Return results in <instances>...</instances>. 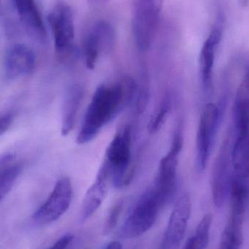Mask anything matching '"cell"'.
<instances>
[{"mask_svg": "<svg viewBox=\"0 0 249 249\" xmlns=\"http://www.w3.org/2000/svg\"><path fill=\"white\" fill-rule=\"evenodd\" d=\"M165 0H133L132 29L140 51L150 48L155 38Z\"/></svg>", "mask_w": 249, "mask_h": 249, "instance_id": "obj_4", "label": "cell"}, {"mask_svg": "<svg viewBox=\"0 0 249 249\" xmlns=\"http://www.w3.org/2000/svg\"><path fill=\"white\" fill-rule=\"evenodd\" d=\"M36 66L33 51L23 44H16L10 48L5 56V74L10 80L29 75Z\"/></svg>", "mask_w": 249, "mask_h": 249, "instance_id": "obj_14", "label": "cell"}, {"mask_svg": "<svg viewBox=\"0 0 249 249\" xmlns=\"http://www.w3.org/2000/svg\"><path fill=\"white\" fill-rule=\"evenodd\" d=\"M248 189H249V162H248Z\"/></svg>", "mask_w": 249, "mask_h": 249, "instance_id": "obj_27", "label": "cell"}, {"mask_svg": "<svg viewBox=\"0 0 249 249\" xmlns=\"http://www.w3.org/2000/svg\"><path fill=\"white\" fill-rule=\"evenodd\" d=\"M182 146V133L181 128L178 127L174 135L171 149L161 160L153 187L164 206L170 201L175 193L178 156Z\"/></svg>", "mask_w": 249, "mask_h": 249, "instance_id": "obj_7", "label": "cell"}, {"mask_svg": "<svg viewBox=\"0 0 249 249\" xmlns=\"http://www.w3.org/2000/svg\"><path fill=\"white\" fill-rule=\"evenodd\" d=\"M232 145L233 133L231 128L221 144L212 168V197L214 206L217 208L225 205L231 192L233 173Z\"/></svg>", "mask_w": 249, "mask_h": 249, "instance_id": "obj_5", "label": "cell"}, {"mask_svg": "<svg viewBox=\"0 0 249 249\" xmlns=\"http://www.w3.org/2000/svg\"><path fill=\"white\" fill-rule=\"evenodd\" d=\"M225 18L223 14L218 15L214 24L206 38L200 51L199 69L202 86L206 93H210L213 89V71L215 57L218 47L222 41L224 33Z\"/></svg>", "mask_w": 249, "mask_h": 249, "instance_id": "obj_9", "label": "cell"}, {"mask_svg": "<svg viewBox=\"0 0 249 249\" xmlns=\"http://www.w3.org/2000/svg\"><path fill=\"white\" fill-rule=\"evenodd\" d=\"M21 172L22 165L19 163L7 162L0 167V202L10 193Z\"/></svg>", "mask_w": 249, "mask_h": 249, "instance_id": "obj_18", "label": "cell"}, {"mask_svg": "<svg viewBox=\"0 0 249 249\" xmlns=\"http://www.w3.org/2000/svg\"><path fill=\"white\" fill-rule=\"evenodd\" d=\"M184 249H199L197 248V245H196L193 236L190 237V238L187 240L185 245H184Z\"/></svg>", "mask_w": 249, "mask_h": 249, "instance_id": "obj_24", "label": "cell"}, {"mask_svg": "<svg viewBox=\"0 0 249 249\" xmlns=\"http://www.w3.org/2000/svg\"><path fill=\"white\" fill-rule=\"evenodd\" d=\"M72 198V186L67 177L60 178L45 203L34 213L35 223L47 225L59 219L68 210Z\"/></svg>", "mask_w": 249, "mask_h": 249, "instance_id": "obj_8", "label": "cell"}, {"mask_svg": "<svg viewBox=\"0 0 249 249\" xmlns=\"http://www.w3.org/2000/svg\"><path fill=\"white\" fill-rule=\"evenodd\" d=\"M115 34L110 23L105 20L96 22L83 41V55L86 65L93 70L102 53L110 51L115 43Z\"/></svg>", "mask_w": 249, "mask_h": 249, "instance_id": "obj_10", "label": "cell"}, {"mask_svg": "<svg viewBox=\"0 0 249 249\" xmlns=\"http://www.w3.org/2000/svg\"><path fill=\"white\" fill-rule=\"evenodd\" d=\"M163 206L153 187L146 190L124 220L120 229L119 236L131 239L147 232L153 226Z\"/></svg>", "mask_w": 249, "mask_h": 249, "instance_id": "obj_3", "label": "cell"}, {"mask_svg": "<svg viewBox=\"0 0 249 249\" xmlns=\"http://www.w3.org/2000/svg\"><path fill=\"white\" fill-rule=\"evenodd\" d=\"M105 249H123V246L118 241H112V242L108 244L107 247Z\"/></svg>", "mask_w": 249, "mask_h": 249, "instance_id": "obj_25", "label": "cell"}, {"mask_svg": "<svg viewBox=\"0 0 249 249\" xmlns=\"http://www.w3.org/2000/svg\"><path fill=\"white\" fill-rule=\"evenodd\" d=\"M124 200L123 199L118 200L112 206V209L109 211L104 226L103 232L105 235H109L117 228L121 219V214L124 212Z\"/></svg>", "mask_w": 249, "mask_h": 249, "instance_id": "obj_21", "label": "cell"}, {"mask_svg": "<svg viewBox=\"0 0 249 249\" xmlns=\"http://www.w3.org/2000/svg\"><path fill=\"white\" fill-rule=\"evenodd\" d=\"M171 107V100L169 98H165L154 114L148 125V129L151 133H157L163 126L169 115Z\"/></svg>", "mask_w": 249, "mask_h": 249, "instance_id": "obj_20", "label": "cell"}, {"mask_svg": "<svg viewBox=\"0 0 249 249\" xmlns=\"http://www.w3.org/2000/svg\"><path fill=\"white\" fill-rule=\"evenodd\" d=\"M109 179V172L106 167L102 165L94 183L88 190L82 203L80 210L82 221L86 220L93 216L103 203L107 196L108 181Z\"/></svg>", "mask_w": 249, "mask_h": 249, "instance_id": "obj_15", "label": "cell"}, {"mask_svg": "<svg viewBox=\"0 0 249 249\" xmlns=\"http://www.w3.org/2000/svg\"><path fill=\"white\" fill-rule=\"evenodd\" d=\"M232 129L234 146H246L249 142V61L235 95Z\"/></svg>", "mask_w": 249, "mask_h": 249, "instance_id": "obj_11", "label": "cell"}, {"mask_svg": "<svg viewBox=\"0 0 249 249\" xmlns=\"http://www.w3.org/2000/svg\"><path fill=\"white\" fill-rule=\"evenodd\" d=\"M244 216L231 213L229 220L221 237L219 249H240L244 241L243 224Z\"/></svg>", "mask_w": 249, "mask_h": 249, "instance_id": "obj_17", "label": "cell"}, {"mask_svg": "<svg viewBox=\"0 0 249 249\" xmlns=\"http://www.w3.org/2000/svg\"><path fill=\"white\" fill-rule=\"evenodd\" d=\"M91 3H95V4H102V3L107 2L109 0H89Z\"/></svg>", "mask_w": 249, "mask_h": 249, "instance_id": "obj_26", "label": "cell"}, {"mask_svg": "<svg viewBox=\"0 0 249 249\" xmlns=\"http://www.w3.org/2000/svg\"><path fill=\"white\" fill-rule=\"evenodd\" d=\"M224 102L219 105L209 103L200 115L196 137V168L203 172L210 158L211 152L224 114Z\"/></svg>", "mask_w": 249, "mask_h": 249, "instance_id": "obj_6", "label": "cell"}, {"mask_svg": "<svg viewBox=\"0 0 249 249\" xmlns=\"http://www.w3.org/2000/svg\"><path fill=\"white\" fill-rule=\"evenodd\" d=\"M83 98V89L79 85H73L67 89L64 96L61 121V133L66 136L71 131Z\"/></svg>", "mask_w": 249, "mask_h": 249, "instance_id": "obj_16", "label": "cell"}, {"mask_svg": "<svg viewBox=\"0 0 249 249\" xmlns=\"http://www.w3.org/2000/svg\"><path fill=\"white\" fill-rule=\"evenodd\" d=\"M212 220V215L207 213L203 216L196 228V233L193 238L199 249H206L209 244Z\"/></svg>", "mask_w": 249, "mask_h": 249, "instance_id": "obj_19", "label": "cell"}, {"mask_svg": "<svg viewBox=\"0 0 249 249\" xmlns=\"http://www.w3.org/2000/svg\"><path fill=\"white\" fill-rule=\"evenodd\" d=\"M14 119V115L10 112L0 116V136H2L10 128Z\"/></svg>", "mask_w": 249, "mask_h": 249, "instance_id": "obj_23", "label": "cell"}, {"mask_svg": "<svg viewBox=\"0 0 249 249\" xmlns=\"http://www.w3.org/2000/svg\"><path fill=\"white\" fill-rule=\"evenodd\" d=\"M104 165L115 187L123 188L130 184L133 178V168L131 131L129 126L120 130L109 143Z\"/></svg>", "mask_w": 249, "mask_h": 249, "instance_id": "obj_2", "label": "cell"}, {"mask_svg": "<svg viewBox=\"0 0 249 249\" xmlns=\"http://www.w3.org/2000/svg\"><path fill=\"white\" fill-rule=\"evenodd\" d=\"M74 238L71 234H67L57 240L49 248L46 249H72Z\"/></svg>", "mask_w": 249, "mask_h": 249, "instance_id": "obj_22", "label": "cell"}, {"mask_svg": "<svg viewBox=\"0 0 249 249\" xmlns=\"http://www.w3.org/2000/svg\"><path fill=\"white\" fill-rule=\"evenodd\" d=\"M191 200L187 193L181 195L176 202L167 225L163 246L174 249L179 245L184 238L191 213Z\"/></svg>", "mask_w": 249, "mask_h": 249, "instance_id": "obj_13", "label": "cell"}, {"mask_svg": "<svg viewBox=\"0 0 249 249\" xmlns=\"http://www.w3.org/2000/svg\"><path fill=\"white\" fill-rule=\"evenodd\" d=\"M136 92V84L125 77L111 86H99L88 107L77 143L84 144L93 140L104 126L116 118L131 102Z\"/></svg>", "mask_w": 249, "mask_h": 249, "instance_id": "obj_1", "label": "cell"}, {"mask_svg": "<svg viewBox=\"0 0 249 249\" xmlns=\"http://www.w3.org/2000/svg\"><path fill=\"white\" fill-rule=\"evenodd\" d=\"M48 21L53 35L55 51L64 54L71 48L74 39L72 10L64 2H59L50 12Z\"/></svg>", "mask_w": 249, "mask_h": 249, "instance_id": "obj_12", "label": "cell"}]
</instances>
